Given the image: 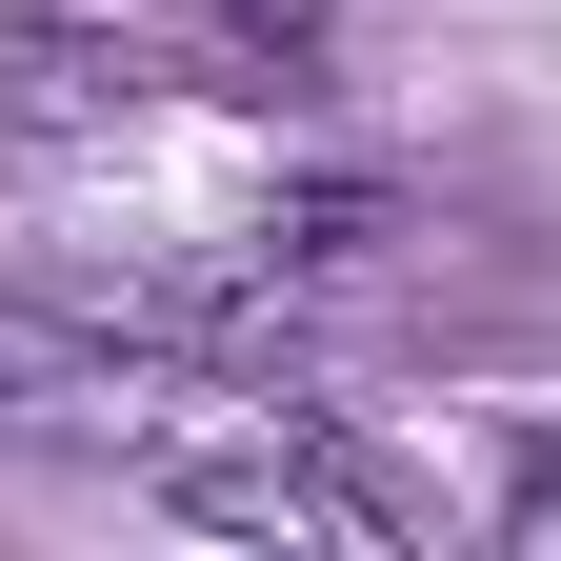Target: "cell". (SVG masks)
<instances>
[{"mask_svg": "<svg viewBox=\"0 0 561 561\" xmlns=\"http://www.w3.org/2000/svg\"><path fill=\"white\" fill-rule=\"evenodd\" d=\"M161 502H181V522H221V541H401V481H381V461H341L321 421H280V442H181V461H161Z\"/></svg>", "mask_w": 561, "mask_h": 561, "instance_id": "1", "label": "cell"}, {"mask_svg": "<svg viewBox=\"0 0 561 561\" xmlns=\"http://www.w3.org/2000/svg\"><path fill=\"white\" fill-rule=\"evenodd\" d=\"M181 81V21H0V140H121Z\"/></svg>", "mask_w": 561, "mask_h": 561, "instance_id": "2", "label": "cell"}, {"mask_svg": "<svg viewBox=\"0 0 561 561\" xmlns=\"http://www.w3.org/2000/svg\"><path fill=\"white\" fill-rule=\"evenodd\" d=\"M241 241H261V261H280V280L321 301V280H362V261L401 241V201H381V181H301V201H261Z\"/></svg>", "mask_w": 561, "mask_h": 561, "instance_id": "3", "label": "cell"}, {"mask_svg": "<svg viewBox=\"0 0 561 561\" xmlns=\"http://www.w3.org/2000/svg\"><path fill=\"white\" fill-rule=\"evenodd\" d=\"M502 541H561V442H522V481H502Z\"/></svg>", "mask_w": 561, "mask_h": 561, "instance_id": "4", "label": "cell"}]
</instances>
